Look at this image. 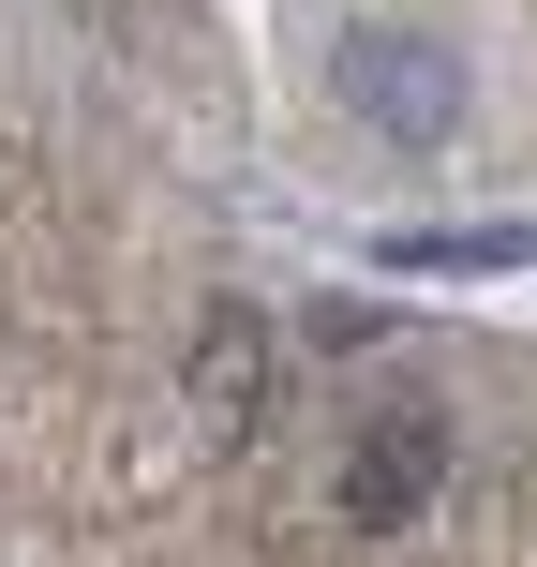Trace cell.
<instances>
[{
  "mask_svg": "<svg viewBox=\"0 0 537 567\" xmlns=\"http://www.w3.org/2000/svg\"><path fill=\"white\" fill-rule=\"evenodd\" d=\"M433 463H448V419H433V403H389V419L359 433V478H343V523H359V538H389V523H419Z\"/></svg>",
  "mask_w": 537,
  "mask_h": 567,
  "instance_id": "obj_2",
  "label": "cell"
},
{
  "mask_svg": "<svg viewBox=\"0 0 537 567\" xmlns=\"http://www.w3.org/2000/svg\"><path fill=\"white\" fill-rule=\"evenodd\" d=\"M313 90H329L359 135L389 150H448L463 120H478V45L433 16H343L329 45H313Z\"/></svg>",
  "mask_w": 537,
  "mask_h": 567,
  "instance_id": "obj_1",
  "label": "cell"
}]
</instances>
